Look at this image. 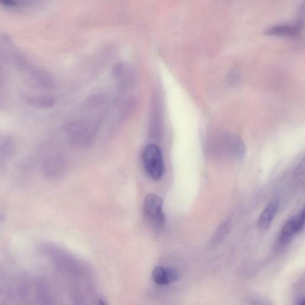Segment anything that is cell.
Returning a JSON list of instances; mask_svg holds the SVG:
<instances>
[{"instance_id":"6da1fadb","label":"cell","mask_w":305,"mask_h":305,"mask_svg":"<svg viewBox=\"0 0 305 305\" xmlns=\"http://www.w3.org/2000/svg\"><path fill=\"white\" fill-rule=\"evenodd\" d=\"M143 164L147 175L154 180L162 179L165 172V164L162 152L159 147L151 144L143 151Z\"/></svg>"},{"instance_id":"7a4b0ae2","label":"cell","mask_w":305,"mask_h":305,"mask_svg":"<svg viewBox=\"0 0 305 305\" xmlns=\"http://www.w3.org/2000/svg\"><path fill=\"white\" fill-rule=\"evenodd\" d=\"M143 214L145 220L153 229L160 231L165 225V217L163 210V202L155 194L147 195L144 201Z\"/></svg>"},{"instance_id":"3957f363","label":"cell","mask_w":305,"mask_h":305,"mask_svg":"<svg viewBox=\"0 0 305 305\" xmlns=\"http://www.w3.org/2000/svg\"><path fill=\"white\" fill-rule=\"evenodd\" d=\"M304 210L300 212L288 221L281 230L279 239L280 242L286 244L292 239L295 234L299 232L303 229L304 224Z\"/></svg>"},{"instance_id":"277c9868","label":"cell","mask_w":305,"mask_h":305,"mask_svg":"<svg viewBox=\"0 0 305 305\" xmlns=\"http://www.w3.org/2000/svg\"><path fill=\"white\" fill-rule=\"evenodd\" d=\"M113 73L120 86L125 89L133 88L136 81V75L132 67L128 63H116L114 66Z\"/></svg>"},{"instance_id":"5b68a950","label":"cell","mask_w":305,"mask_h":305,"mask_svg":"<svg viewBox=\"0 0 305 305\" xmlns=\"http://www.w3.org/2000/svg\"><path fill=\"white\" fill-rule=\"evenodd\" d=\"M179 278V273L172 268L157 267L154 269L152 273L154 282L162 286L176 282Z\"/></svg>"},{"instance_id":"8992f818","label":"cell","mask_w":305,"mask_h":305,"mask_svg":"<svg viewBox=\"0 0 305 305\" xmlns=\"http://www.w3.org/2000/svg\"><path fill=\"white\" fill-rule=\"evenodd\" d=\"M279 200H274L268 204L266 208L261 213L259 220L258 221V226L261 230L265 231L269 229L274 216L279 209Z\"/></svg>"},{"instance_id":"52a82bcc","label":"cell","mask_w":305,"mask_h":305,"mask_svg":"<svg viewBox=\"0 0 305 305\" xmlns=\"http://www.w3.org/2000/svg\"><path fill=\"white\" fill-rule=\"evenodd\" d=\"M299 31V27L293 25L283 24L271 27L267 31L268 35L294 36Z\"/></svg>"},{"instance_id":"ba28073f","label":"cell","mask_w":305,"mask_h":305,"mask_svg":"<svg viewBox=\"0 0 305 305\" xmlns=\"http://www.w3.org/2000/svg\"><path fill=\"white\" fill-rule=\"evenodd\" d=\"M0 3L3 6L8 7V8H15V7L18 6V2L13 1V0H3V1H0Z\"/></svg>"},{"instance_id":"9c48e42d","label":"cell","mask_w":305,"mask_h":305,"mask_svg":"<svg viewBox=\"0 0 305 305\" xmlns=\"http://www.w3.org/2000/svg\"><path fill=\"white\" fill-rule=\"evenodd\" d=\"M295 305H304V298H299L296 301V304Z\"/></svg>"}]
</instances>
